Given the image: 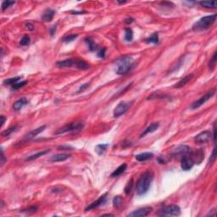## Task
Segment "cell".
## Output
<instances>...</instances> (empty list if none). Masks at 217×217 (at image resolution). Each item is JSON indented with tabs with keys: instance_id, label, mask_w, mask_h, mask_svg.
<instances>
[{
	"instance_id": "cell-39",
	"label": "cell",
	"mask_w": 217,
	"mask_h": 217,
	"mask_svg": "<svg viewBox=\"0 0 217 217\" xmlns=\"http://www.w3.org/2000/svg\"><path fill=\"white\" fill-rule=\"evenodd\" d=\"M89 85H90V82H87V83H84V84H82L81 87H80L79 90H78V93H81V92H83V91H85V90H86L87 88H88Z\"/></svg>"
},
{
	"instance_id": "cell-38",
	"label": "cell",
	"mask_w": 217,
	"mask_h": 217,
	"mask_svg": "<svg viewBox=\"0 0 217 217\" xmlns=\"http://www.w3.org/2000/svg\"><path fill=\"white\" fill-rule=\"evenodd\" d=\"M97 55L99 58H104L105 57V48H98V49L97 50Z\"/></svg>"
},
{
	"instance_id": "cell-6",
	"label": "cell",
	"mask_w": 217,
	"mask_h": 217,
	"mask_svg": "<svg viewBox=\"0 0 217 217\" xmlns=\"http://www.w3.org/2000/svg\"><path fill=\"white\" fill-rule=\"evenodd\" d=\"M157 215L159 216H178L181 215V208L176 204H171L160 209Z\"/></svg>"
},
{
	"instance_id": "cell-23",
	"label": "cell",
	"mask_w": 217,
	"mask_h": 217,
	"mask_svg": "<svg viewBox=\"0 0 217 217\" xmlns=\"http://www.w3.org/2000/svg\"><path fill=\"white\" fill-rule=\"evenodd\" d=\"M49 152H50V149H45V150L38 152V153L35 154L30 155L29 157H27V160H37L38 158H39V157L44 155V154H48V153H49Z\"/></svg>"
},
{
	"instance_id": "cell-40",
	"label": "cell",
	"mask_w": 217,
	"mask_h": 217,
	"mask_svg": "<svg viewBox=\"0 0 217 217\" xmlns=\"http://www.w3.org/2000/svg\"><path fill=\"white\" fill-rule=\"evenodd\" d=\"M216 121L213 125V133H212V136H213V141H214V143H216Z\"/></svg>"
},
{
	"instance_id": "cell-9",
	"label": "cell",
	"mask_w": 217,
	"mask_h": 217,
	"mask_svg": "<svg viewBox=\"0 0 217 217\" xmlns=\"http://www.w3.org/2000/svg\"><path fill=\"white\" fill-rule=\"evenodd\" d=\"M130 106H131V104H128L126 102H121L120 104H118L113 112L114 117H120L121 115H124L129 109Z\"/></svg>"
},
{
	"instance_id": "cell-15",
	"label": "cell",
	"mask_w": 217,
	"mask_h": 217,
	"mask_svg": "<svg viewBox=\"0 0 217 217\" xmlns=\"http://www.w3.org/2000/svg\"><path fill=\"white\" fill-rule=\"evenodd\" d=\"M28 104V99L27 98H21L18 100H16L13 104V108L14 110L15 111H19L21 108H23L26 104Z\"/></svg>"
},
{
	"instance_id": "cell-29",
	"label": "cell",
	"mask_w": 217,
	"mask_h": 217,
	"mask_svg": "<svg viewBox=\"0 0 217 217\" xmlns=\"http://www.w3.org/2000/svg\"><path fill=\"white\" fill-rule=\"evenodd\" d=\"M20 79H21V76H15L13 78H10V79H7L4 81V84L5 85H14L16 82L20 81Z\"/></svg>"
},
{
	"instance_id": "cell-7",
	"label": "cell",
	"mask_w": 217,
	"mask_h": 217,
	"mask_svg": "<svg viewBox=\"0 0 217 217\" xmlns=\"http://www.w3.org/2000/svg\"><path fill=\"white\" fill-rule=\"evenodd\" d=\"M84 126V124L82 122H72L70 124L66 125L60 128H59L57 131L54 132V135H60V134H64L66 132H76V131H79L81 130Z\"/></svg>"
},
{
	"instance_id": "cell-21",
	"label": "cell",
	"mask_w": 217,
	"mask_h": 217,
	"mask_svg": "<svg viewBox=\"0 0 217 217\" xmlns=\"http://www.w3.org/2000/svg\"><path fill=\"white\" fill-rule=\"evenodd\" d=\"M126 168H127V164H121L115 171H114L111 173V177H116V176H121L122 173H124L126 171Z\"/></svg>"
},
{
	"instance_id": "cell-5",
	"label": "cell",
	"mask_w": 217,
	"mask_h": 217,
	"mask_svg": "<svg viewBox=\"0 0 217 217\" xmlns=\"http://www.w3.org/2000/svg\"><path fill=\"white\" fill-rule=\"evenodd\" d=\"M56 66L60 68L76 67L79 70H87L90 69V66L87 62H85L84 60L74 59H69L58 61L56 63Z\"/></svg>"
},
{
	"instance_id": "cell-8",
	"label": "cell",
	"mask_w": 217,
	"mask_h": 217,
	"mask_svg": "<svg viewBox=\"0 0 217 217\" xmlns=\"http://www.w3.org/2000/svg\"><path fill=\"white\" fill-rule=\"evenodd\" d=\"M215 93H216V88L214 87V88L210 89L209 91H208L199 99H198L197 101L193 102L192 104V106H191V108L192 109H197V108H199V107H201L203 104H205L209 99H210L215 95Z\"/></svg>"
},
{
	"instance_id": "cell-22",
	"label": "cell",
	"mask_w": 217,
	"mask_h": 217,
	"mask_svg": "<svg viewBox=\"0 0 217 217\" xmlns=\"http://www.w3.org/2000/svg\"><path fill=\"white\" fill-rule=\"evenodd\" d=\"M199 4L206 9H216L217 7L216 1H201Z\"/></svg>"
},
{
	"instance_id": "cell-16",
	"label": "cell",
	"mask_w": 217,
	"mask_h": 217,
	"mask_svg": "<svg viewBox=\"0 0 217 217\" xmlns=\"http://www.w3.org/2000/svg\"><path fill=\"white\" fill-rule=\"evenodd\" d=\"M70 157V155L66 154H54L53 156H51L49 158V161L52 162H61V161H65L68 160Z\"/></svg>"
},
{
	"instance_id": "cell-48",
	"label": "cell",
	"mask_w": 217,
	"mask_h": 217,
	"mask_svg": "<svg viewBox=\"0 0 217 217\" xmlns=\"http://www.w3.org/2000/svg\"><path fill=\"white\" fill-rule=\"evenodd\" d=\"M117 3H120V4H123V3H126V1H122V2L117 1Z\"/></svg>"
},
{
	"instance_id": "cell-17",
	"label": "cell",
	"mask_w": 217,
	"mask_h": 217,
	"mask_svg": "<svg viewBox=\"0 0 217 217\" xmlns=\"http://www.w3.org/2000/svg\"><path fill=\"white\" fill-rule=\"evenodd\" d=\"M160 126V123L159 122H154L152 124H150L149 126L143 131V132L140 135V137H143L147 134H149V133H152L154 132H155Z\"/></svg>"
},
{
	"instance_id": "cell-30",
	"label": "cell",
	"mask_w": 217,
	"mask_h": 217,
	"mask_svg": "<svg viewBox=\"0 0 217 217\" xmlns=\"http://www.w3.org/2000/svg\"><path fill=\"white\" fill-rule=\"evenodd\" d=\"M132 187H133V179H131L128 182H127V184H126V188H125V192H126V194H130L131 193V192H132Z\"/></svg>"
},
{
	"instance_id": "cell-37",
	"label": "cell",
	"mask_w": 217,
	"mask_h": 217,
	"mask_svg": "<svg viewBox=\"0 0 217 217\" xmlns=\"http://www.w3.org/2000/svg\"><path fill=\"white\" fill-rule=\"evenodd\" d=\"M216 148H214V149H213V151H212V154H211V155H210V158H209V164H213L214 161L216 160Z\"/></svg>"
},
{
	"instance_id": "cell-14",
	"label": "cell",
	"mask_w": 217,
	"mask_h": 217,
	"mask_svg": "<svg viewBox=\"0 0 217 217\" xmlns=\"http://www.w3.org/2000/svg\"><path fill=\"white\" fill-rule=\"evenodd\" d=\"M45 128H46V126H42L40 127H38V128H36V129H34V130H32V131H31L30 132H28L27 135L25 136V140H27V141H29V140H31V139H33L35 136H37L38 135L39 133L41 132H42L44 130H45Z\"/></svg>"
},
{
	"instance_id": "cell-25",
	"label": "cell",
	"mask_w": 217,
	"mask_h": 217,
	"mask_svg": "<svg viewBox=\"0 0 217 217\" xmlns=\"http://www.w3.org/2000/svg\"><path fill=\"white\" fill-rule=\"evenodd\" d=\"M108 147V144H98L96 146L95 148V151L97 152L98 154L101 155V154H104V153L106 151V149Z\"/></svg>"
},
{
	"instance_id": "cell-10",
	"label": "cell",
	"mask_w": 217,
	"mask_h": 217,
	"mask_svg": "<svg viewBox=\"0 0 217 217\" xmlns=\"http://www.w3.org/2000/svg\"><path fill=\"white\" fill-rule=\"evenodd\" d=\"M212 137V133L210 131H203L202 132L199 133L198 135L194 136V141L197 143H205L208 141L210 140V138Z\"/></svg>"
},
{
	"instance_id": "cell-41",
	"label": "cell",
	"mask_w": 217,
	"mask_h": 217,
	"mask_svg": "<svg viewBox=\"0 0 217 217\" xmlns=\"http://www.w3.org/2000/svg\"><path fill=\"white\" fill-rule=\"evenodd\" d=\"M216 216V209H211V211H209V213L207 215V216Z\"/></svg>"
},
{
	"instance_id": "cell-27",
	"label": "cell",
	"mask_w": 217,
	"mask_h": 217,
	"mask_svg": "<svg viewBox=\"0 0 217 217\" xmlns=\"http://www.w3.org/2000/svg\"><path fill=\"white\" fill-rule=\"evenodd\" d=\"M145 42H148V43H154V44L159 43V35H158V33H154L151 37H149V38H146Z\"/></svg>"
},
{
	"instance_id": "cell-45",
	"label": "cell",
	"mask_w": 217,
	"mask_h": 217,
	"mask_svg": "<svg viewBox=\"0 0 217 217\" xmlns=\"http://www.w3.org/2000/svg\"><path fill=\"white\" fill-rule=\"evenodd\" d=\"M5 121H6V118H5L3 115H1V127L3 126V124H4Z\"/></svg>"
},
{
	"instance_id": "cell-24",
	"label": "cell",
	"mask_w": 217,
	"mask_h": 217,
	"mask_svg": "<svg viewBox=\"0 0 217 217\" xmlns=\"http://www.w3.org/2000/svg\"><path fill=\"white\" fill-rule=\"evenodd\" d=\"M133 39V31L131 28L125 29V40L126 42H132Z\"/></svg>"
},
{
	"instance_id": "cell-44",
	"label": "cell",
	"mask_w": 217,
	"mask_h": 217,
	"mask_svg": "<svg viewBox=\"0 0 217 217\" xmlns=\"http://www.w3.org/2000/svg\"><path fill=\"white\" fill-rule=\"evenodd\" d=\"M26 27L28 30H30V31H33L34 30V27L31 24V23H27V25H26Z\"/></svg>"
},
{
	"instance_id": "cell-20",
	"label": "cell",
	"mask_w": 217,
	"mask_h": 217,
	"mask_svg": "<svg viewBox=\"0 0 217 217\" xmlns=\"http://www.w3.org/2000/svg\"><path fill=\"white\" fill-rule=\"evenodd\" d=\"M54 14H55V11L51 9H48L43 13L42 16V20L43 21H51L54 18Z\"/></svg>"
},
{
	"instance_id": "cell-1",
	"label": "cell",
	"mask_w": 217,
	"mask_h": 217,
	"mask_svg": "<svg viewBox=\"0 0 217 217\" xmlns=\"http://www.w3.org/2000/svg\"><path fill=\"white\" fill-rule=\"evenodd\" d=\"M204 159V152L202 149L190 150L181 158V167L183 171H189L195 164H200Z\"/></svg>"
},
{
	"instance_id": "cell-46",
	"label": "cell",
	"mask_w": 217,
	"mask_h": 217,
	"mask_svg": "<svg viewBox=\"0 0 217 217\" xmlns=\"http://www.w3.org/2000/svg\"><path fill=\"white\" fill-rule=\"evenodd\" d=\"M71 149L70 147H69V146H66V147H64V146H60V147H59V150H70V149Z\"/></svg>"
},
{
	"instance_id": "cell-43",
	"label": "cell",
	"mask_w": 217,
	"mask_h": 217,
	"mask_svg": "<svg viewBox=\"0 0 217 217\" xmlns=\"http://www.w3.org/2000/svg\"><path fill=\"white\" fill-rule=\"evenodd\" d=\"M1 159H2V160H1V165H3V164H4V162H5V158H4V154H3V149H2Z\"/></svg>"
},
{
	"instance_id": "cell-18",
	"label": "cell",
	"mask_w": 217,
	"mask_h": 217,
	"mask_svg": "<svg viewBox=\"0 0 217 217\" xmlns=\"http://www.w3.org/2000/svg\"><path fill=\"white\" fill-rule=\"evenodd\" d=\"M154 157V154L150 152H145V153H141L139 154L136 155V160L139 162H144L146 160H149Z\"/></svg>"
},
{
	"instance_id": "cell-35",
	"label": "cell",
	"mask_w": 217,
	"mask_h": 217,
	"mask_svg": "<svg viewBox=\"0 0 217 217\" xmlns=\"http://www.w3.org/2000/svg\"><path fill=\"white\" fill-rule=\"evenodd\" d=\"M30 42H31V38H30V37L27 36V35L24 36V37L21 38L20 42V43L21 46H27V45L30 44Z\"/></svg>"
},
{
	"instance_id": "cell-28",
	"label": "cell",
	"mask_w": 217,
	"mask_h": 217,
	"mask_svg": "<svg viewBox=\"0 0 217 217\" xmlns=\"http://www.w3.org/2000/svg\"><path fill=\"white\" fill-rule=\"evenodd\" d=\"M216 51L213 54L211 59H209V68L211 70H213L215 69V67H216Z\"/></svg>"
},
{
	"instance_id": "cell-32",
	"label": "cell",
	"mask_w": 217,
	"mask_h": 217,
	"mask_svg": "<svg viewBox=\"0 0 217 217\" xmlns=\"http://www.w3.org/2000/svg\"><path fill=\"white\" fill-rule=\"evenodd\" d=\"M27 84V81H18L16 82L15 84L12 85V89L13 90H17V89H20L21 87H23L25 85Z\"/></svg>"
},
{
	"instance_id": "cell-36",
	"label": "cell",
	"mask_w": 217,
	"mask_h": 217,
	"mask_svg": "<svg viewBox=\"0 0 217 217\" xmlns=\"http://www.w3.org/2000/svg\"><path fill=\"white\" fill-rule=\"evenodd\" d=\"M17 127L16 126H12V127H10L9 129H7L6 131H4V132H2V136H10L12 132H15L17 129H16Z\"/></svg>"
},
{
	"instance_id": "cell-11",
	"label": "cell",
	"mask_w": 217,
	"mask_h": 217,
	"mask_svg": "<svg viewBox=\"0 0 217 217\" xmlns=\"http://www.w3.org/2000/svg\"><path fill=\"white\" fill-rule=\"evenodd\" d=\"M153 209L151 207H143L138 209H136L132 211V213L128 214L127 216L130 217H141V216H147L152 212Z\"/></svg>"
},
{
	"instance_id": "cell-33",
	"label": "cell",
	"mask_w": 217,
	"mask_h": 217,
	"mask_svg": "<svg viewBox=\"0 0 217 217\" xmlns=\"http://www.w3.org/2000/svg\"><path fill=\"white\" fill-rule=\"evenodd\" d=\"M78 37V35L77 34H70V35H68L66 37H65L64 38H63V42H72V41H74L76 38Z\"/></svg>"
},
{
	"instance_id": "cell-47",
	"label": "cell",
	"mask_w": 217,
	"mask_h": 217,
	"mask_svg": "<svg viewBox=\"0 0 217 217\" xmlns=\"http://www.w3.org/2000/svg\"><path fill=\"white\" fill-rule=\"evenodd\" d=\"M132 20H133V19H132V18H129V19H126V23H132Z\"/></svg>"
},
{
	"instance_id": "cell-42",
	"label": "cell",
	"mask_w": 217,
	"mask_h": 217,
	"mask_svg": "<svg viewBox=\"0 0 217 217\" xmlns=\"http://www.w3.org/2000/svg\"><path fill=\"white\" fill-rule=\"evenodd\" d=\"M55 31H56V25L55 26H53V27L50 28V35L53 37L55 33Z\"/></svg>"
},
{
	"instance_id": "cell-31",
	"label": "cell",
	"mask_w": 217,
	"mask_h": 217,
	"mask_svg": "<svg viewBox=\"0 0 217 217\" xmlns=\"http://www.w3.org/2000/svg\"><path fill=\"white\" fill-rule=\"evenodd\" d=\"M122 203H123V199L121 196H116L113 199V203H114V206L115 208H119L120 206H121Z\"/></svg>"
},
{
	"instance_id": "cell-19",
	"label": "cell",
	"mask_w": 217,
	"mask_h": 217,
	"mask_svg": "<svg viewBox=\"0 0 217 217\" xmlns=\"http://www.w3.org/2000/svg\"><path fill=\"white\" fill-rule=\"evenodd\" d=\"M193 77V74H188V76H186L184 78H182V80H180V81L177 82V84L175 85V87L176 88H181V87H183L185 85H187L188 82H189L191 80H192V78Z\"/></svg>"
},
{
	"instance_id": "cell-3",
	"label": "cell",
	"mask_w": 217,
	"mask_h": 217,
	"mask_svg": "<svg viewBox=\"0 0 217 217\" xmlns=\"http://www.w3.org/2000/svg\"><path fill=\"white\" fill-rule=\"evenodd\" d=\"M216 20V14L202 17L192 25V30L196 32L206 31L213 26Z\"/></svg>"
},
{
	"instance_id": "cell-12",
	"label": "cell",
	"mask_w": 217,
	"mask_h": 217,
	"mask_svg": "<svg viewBox=\"0 0 217 217\" xmlns=\"http://www.w3.org/2000/svg\"><path fill=\"white\" fill-rule=\"evenodd\" d=\"M191 149L190 147L187 145H180L178 147H176V149L173 150L172 152V155L176 158H182V156H184L186 154H188L189 152Z\"/></svg>"
},
{
	"instance_id": "cell-4",
	"label": "cell",
	"mask_w": 217,
	"mask_h": 217,
	"mask_svg": "<svg viewBox=\"0 0 217 217\" xmlns=\"http://www.w3.org/2000/svg\"><path fill=\"white\" fill-rule=\"evenodd\" d=\"M133 66V59L131 56H124L116 60L115 72L118 75L126 74Z\"/></svg>"
},
{
	"instance_id": "cell-34",
	"label": "cell",
	"mask_w": 217,
	"mask_h": 217,
	"mask_svg": "<svg viewBox=\"0 0 217 217\" xmlns=\"http://www.w3.org/2000/svg\"><path fill=\"white\" fill-rule=\"evenodd\" d=\"M14 3H15L14 1H4V2H3V3H2V10L4 11L6 9H9L11 5H13Z\"/></svg>"
},
{
	"instance_id": "cell-26",
	"label": "cell",
	"mask_w": 217,
	"mask_h": 217,
	"mask_svg": "<svg viewBox=\"0 0 217 217\" xmlns=\"http://www.w3.org/2000/svg\"><path fill=\"white\" fill-rule=\"evenodd\" d=\"M86 41V42L87 43V45H88V48H89V50L90 51H95V50H98V48L97 47V45L94 43V42L90 38H86L85 39Z\"/></svg>"
},
{
	"instance_id": "cell-2",
	"label": "cell",
	"mask_w": 217,
	"mask_h": 217,
	"mask_svg": "<svg viewBox=\"0 0 217 217\" xmlns=\"http://www.w3.org/2000/svg\"><path fill=\"white\" fill-rule=\"evenodd\" d=\"M154 180V172L152 171H145L142 176H140L139 180L136 182V192L137 195L142 196L148 192L151 183Z\"/></svg>"
},
{
	"instance_id": "cell-13",
	"label": "cell",
	"mask_w": 217,
	"mask_h": 217,
	"mask_svg": "<svg viewBox=\"0 0 217 217\" xmlns=\"http://www.w3.org/2000/svg\"><path fill=\"white\" fill-rule=\"evenodd\" d=\"M107 195H108L107 193H104V195H102L101 197H99V199H98L96 201L93 202L92 203H90V204L85 209V210H86V211H88V210L93 209H96V208H98V207L103 205L104 203H105V201H106V199H107Z\"/></svg>"
}]
</instances>
